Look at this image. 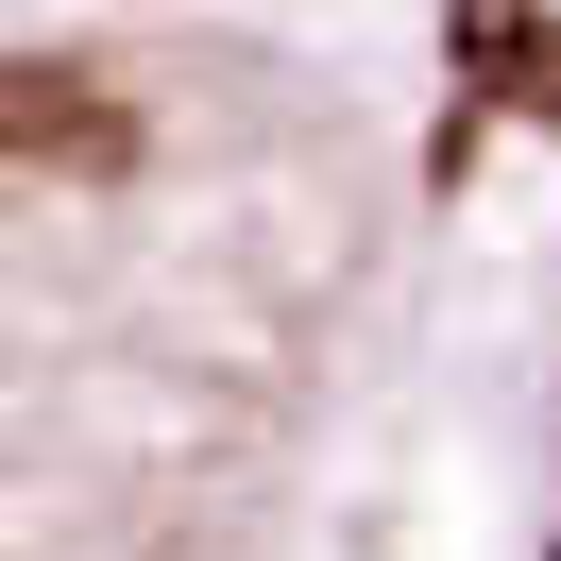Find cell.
<instances>
[{
    "instance_id": "1",
    "label": "cell",
    "mask_w": 561,
    "mask_h": 561,
    "mask_svg": "<svg viewBox=\"0 0 561 561\" xmlns=\"http://www.w3.org/2000/svg\"><path fill=\"white\" fill-rule=\"evenodd\" d=\"M0 171H69V187H119V171H153V119L119 103L103 69H0Z\"/></svg>"
},
{
    "instance_id": "2",
    "label": "cell",
    "mask_w": 561,
    "mask_h": 561,
    "mask_svg": "<svg viewBox=\"0 0 561 561\" xmlns=\"http://www.w3.org/2000/svg\"><path fill=\"white\" fill-rule=\"evenodd\" d=\"M443 51H459V85H493V103L561 119V35L527 18V0H443Z\"/></svg>"
}]
</instances>
